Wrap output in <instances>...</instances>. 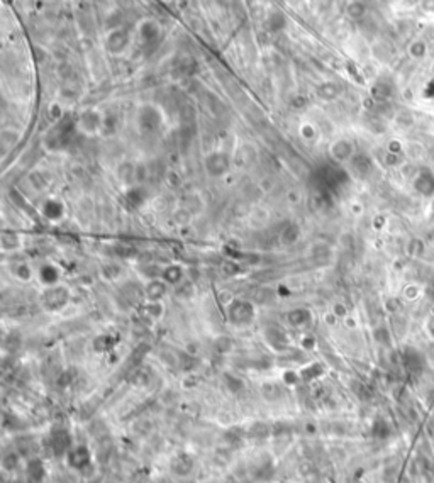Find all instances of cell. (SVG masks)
<instances>
[{
	"label": "cell",
	"mask_w": 434,
	"mask_h": 483,
	"mask_svg": "<svg viewBox=\"0 0 434 483\" xmlns=\"http://www.w3.org/2000/svg\"><path fill=\"white\" fill-rule=\"evenodd\" d=\"M412 189L424 199H432L434 197V173L431 170L422 168L415 173L412 178Z\"/></svg>",
	"instance_id": "obj_1"
},
{
	"label": "cell",
	"mask_w": 434,
	"mask_h": 483,
	"mask_svg": "<svg viewBox=\"0 0 434 483\" xmlns=\"http://www.w3.org/2000/svg\"><path fill=\"white\" fill-rule=\"evenodd\" d=\"M229 319L234 324H248L253 319V305L244 300H234L229 305Z\"/></svg>",
	"instance_id": "obj_2"
},
{
	"label": "cell",
	"mask_w": 434,
	"mask_h": 483,
	"mask_svg": "<svg viewBox=\"0 0 434 483\" xmlns=\"http://www.w3.org/2000/svg\"><path fill=\"white\" fill-rule=\"evenodd\" d=\"M127 44H129V33L122 28L110 31L109 36H107V41H105L107 49H109L112 55L122 53L124 49L127 48Z\"/></svg>",
	"instance_id": "obj_3"
},
{
	"label": "cell",
	"mask_w": 434,
	"mask_h": 483,
	"mask_svg": "<svg viewBox=\"0 0 434 483\" xmlns=\"http://www.w3.org/2000/svg\"><path fill=\"white\" fill-rule=\"evenodd\" d=\"M66 461H68L71 468L82 469L92 463V454L87 446H77V448H73L66 453Z\"/></svg>",
	"instance_id": "obj_4"
},
{
	"label": "cell",
	"mask_w": 434,
	"mask_h": 483,
	"mask_svg": "<svg viewBox=\"0 0 434 483\" xmlns=\"http://www.w3.org/2000/svg\"><path fill=\"white\" fill-rule=\"evenodd\" d=\"M205 168L210 175L219 177L229 170V158L224 153H212L205 159Z\"/></svg>",
	"instance_id": "obj_5"
},
{
	"label": "cell",
	"mask_w": 434,
	"mask_h": 483,
	"mask_svg": "<svg viewBox=\"0 0 434 483\" xmlns=\"http://www.w3.org/2000/svg\"><path fill=\"white\" fill-rule=\"evenodd\" d=\"M331 154L336 161H351L355 158V144L348 139H339L331 147Z\"/></svg>",
	"instance_id": "obj_6"
},
{
	"label": "cell",
	"mask_w": 434,
	"mask_h": 483,
	"mask_svg": "<svg viewBox=\"0 0 434 483\" xmlns=\"http://www.w3.org/2000/svg\"><path fill=\"white\" fill-rule=\"evenodd\" d=\"M66 302H68V292H66L65 288L56 287L44 293V305L51 308V310H58V308L63 307Z\"/></svg>",
	"instance_id": "obj_7"
},
{
	"label": "cell",
	"mask_w": 434,
	"mask_h": 483,
	"mask_svg": "<svg viewBox=\"0 0 434 483\" xmlns=\"http://www.w3.org/2000/svg\"><path fill=\"white\" fill-rule=\"evenodd\" d=\"M51 449L55 454H65L70 449V434L65 429H55L51 432Z\"/></svg>",
	"instance_id": "obj_8"
},
{
	"label": "cell",
	"mask_w": 434,
	"mask_h": 483,
	"mask_svg": "<svg viewBox=\"0 0 434 483\" xmlns=\"http://www.w3.org/2000/svg\"><path fill=\"white\" fill-rule=\"evenodd\" d=\"M194 469V459H192V456L182 453L178 454L177 458H173L172 461V471L175 473L178 476H187L189 473Z\"/></svg>",
	"instance_id": "obj_9"
},
{
	"label": "cell",
	"mask_w": 434,
	"mask_h": 483,
	"mask_svg": "<svg viewBox=\"0 0 434 483\" xmlns=\"http://www.w3.org/2000/svg\"><path fill=\"white\" fill-rule=\"evenodd\" d=\"M160 114L158 110H155L153 107H146V109L141 110L139 114V124L142 129H146V131H155L156 127L160 126Z\"/></svg>",
	"instance_id": "obj_10"
},
{
	"label": "cell",
	"mask_w": 434,
	"mask_h": 483,
	"mask_svg": "<svg viewBox=\"0 0 434 483\" xmlns=\"http://www.w3.org/2000/svg\"><path fill=\"white\" fill-rule=\"evenodd\" d=\"M407 55L415 61H422L429 55V44L424 39H414L407 46Z\"/></svg>",
	"instance_id": "obj_11"
},
{
	"label": "cell",
	"mask_w": 434,
	"mask_h": 483,
	"mask_svg": "<svg viewBox=\"0 0 434 483\" xmlns=\"http://www.w3.org/2000/svg\"><path fill=\"white\" fill-rule=\"evenodd\" d=\"M346 14L351 17L353 21H361L365 19L366 14H368V7L363 0H353V2L348 4L346 7Z\"/></svg>",
	"instance_id": "obj_12"
},
{
	"label": "cell",
	"mask_w": 434,
	"mask_h": 483,
	"mask_svg": "<svg viewBox=\"0 0 434 483\" xmlns=\"http://www.w3.org/2000/svg\"><path fill=\"white\" fill-rule=\"evenodd\" d=\"M146 197H148L146 190L141 189V187H136V189H131L126 194V202H127L129 207L137 209V207H141V205L144 204Z\"/></svg>",
	"instance_id": "obj_13"
},
{
	"label": "cell",
	"mask_w": 434,
	"mask_h": 483,
	"mask_svg": "<svg viewBox=\"0 0 434 483\" xmlns=\"http://www.w3.org/2000/svg\"><path fill=\"white\" fill-rule=\"evenodd\" d=\"M63 205H61L58 200H48L46 204L43 205V214L44 217L51 219V221H58L63 216Z\"/></svg>",
	"instance_id": "obj_14"
},
{
	"label": "cell",
	"mask_w": 434,
	"mask_h": 483,
	"mask_svg": "<svg viewBox=\"0 0 434 483\" xmlns=\"http://www.w3.org/2000/svg\"><path fill=\"white\" fill-rule=\"evenodd\" d=\"M100 126V117L97 115V112H85L82 117H80V127L87 132H93L97 131V127Z\"/></svg>",
	"instance_id": "obj_15"
},
{
	"label": "cell",
	"mask_w": 434,
	"mask_h": 483,
	"mask_svg": "<svg viewBox=\"0 0 434 483\" xmlns=\"http://www.w3.org/2000/svg\"><path fill=\"white\" fill-rule=\"evenodd\" d=\"M287 319L290 324L297 328V326H304L311 320V312L306 310V308H294V310L288 312Z\"/></svg>",
	"instance_id": "obj_16"
},
{
	"label": "cell",
	"mask_w": 434,
	"mask_h": 483,
	"mask_svg": "<svg viewBox=\"0 0 434 483\" xmlns=\"http://www.w3.org/2000/svg\"><path fill=\"white\" fill-rule=\"evenodd\" d=\"M28 476L31 481H41L44 476V468L41 459H31L28 464Z\"/></svg>",
	"instance_id": "obj_17"
},
{
	"label": "cell",
	"mask_w": 434,
	"mask_h": 483,
	"mask_svg": "<svg viewBox=\"0 0 434 483\" xmlns=\"http://www.w3.org/2000/svg\"><path fill=\"white\" fill-rule=\"evenodd\" d=\"M141 36H142V39H144L146 43H150V41H155V39H158V36H160V31H158V26L155 24V22H151V21H146V22H142L141 24Z\"/></svg>",
	"instance_id": "obj_18"
},
{
	"label": "cell",
	"mask_w": 434,
	"mask_h": 483,
	"mask_svg": "<svg viewBox=\"0 0 434 483\" xmlns=\"http://www.w3.org/2000/svg\"><path fill=\"white\" fill-rule=\"evenodd\" d=\"M146 295L150 300H160V298L165 295V281H161V280L151 281L146 288Z\"/></svg>",
	"instance_id": "obj_19"
},
{
	"label": "cell",
	"mask_w": 434,
	"mask_h": 483,
	"mask_svg": "<svg viewBox=\"0 0 434 483\" xmlns=\"http://www.w3.org/2000/svg\"><path fill=\"white\" fill-rule=\"evenodd\" d=\"M39 278H41L43 283H46V285H55L58 280V270L51 265L43 266L41 270H39Z\"/></svg>",
	"instance_id": "obj_20"
},
{
	"label": "cell",
	"mask_w": 434,
	"mask_h": 483,
	"mask_svg": "<svg viewBox=\"0 0 434 483\" xmlns=\"http://www.w3.org/2000/svg\"><path fill=\"white\" fill-rule=\"evenodd\" d=\"M161 278H163V281H167V283L177 285L178 281H180V278H182L180 266H170V268H167V270H163V273H161Z\"/></svg>",
	"instance_id": "obj_21"
},
{
	"label": "cell",
	"mask_w": 434,
	"mask_h": 483,
	"mask_svg": "<svg viewBox=\"0 0 434 483\" xmlns=\"http://www.w3.org/2000/svg\"><path fill=\"white\" fill-rule=\"evenodd\" d=\"M285 24H287V21H285V16L281 14V12H275V14L270 16V19H268V28H270L273 33H278L285 28Z\"/></svg>",
	"instance_id": "obj_22"
},
{
	"label": "cell",
	"mask_w": 434,
	"mask_h": 483,
	"mask_svg": "<svg viewBox=\"0 0 434 483\" xmlns=\"http://www.w3.org/2000/svg\"><path fill=\"white\" fill-rule=\"evenodd\" d=\"M420 293H422V288L417 283H407L404 287V292H402L404 298H407V300H417Z\"/></svg>",
	"instance_id": "obj_23"
},
{
	"label": "cell",
	"mask_w": 434,
	"mask_h": 483,
	"mask_svg": "<svg viewBox=\"0 0 434 483\" xmlns=\"http://www.w3.org/2000/svg\"><path fill=\"white\" fill-rule=\"evenodd\" d=\"M319 93H321V97H324V98H334L339 93V87L334 83H326L321 87Z\"/></svg>",
	"instance_id": "obj_24"
},
{
	"label": "cell",
	"mask_w": 434,
	"mask_h": 483,
	"mask_svg": "<svg viewBox=\"0 0 434 483\" xmlns=\"http://www.w3.org/2000/svg\"><path fill=\"white\" fill-rule=\"evenodd\" d=\"M387 153L390 154H397V156H402L404 154V144H402L400 139H392L388 141L387 144Z\"/></svg>",
	"instance_id": "obj_25"
},
{
	"label": "cell",
	"mask_w": 434,
	"mask_h": 483,
	"mask_svg": "<svg viewBox=\"0 0 434 483\" xmlns=\"http://www.w3.org/2000/svg\"><path fill=\"white\" fill-rule=\"evenodd\" d=\"M424 253V243L420 239H412L409 243V254L410 256H422Z\"/></svg>",
	"instance_id": "obj_26"
},
{
	"label": "cell",
	"mask_w": 434,
	"mask_h": 483,
	"mask_svg": "<svg viewBox=\"0 0 434 483\" xmlns=\"http://www.w3.org/2000/svg\"><path fill=\"white\" fill-rule=\"evenodd\" d=\"M322 373V368L319 365H314V366H309V368H306L302 371V378L306 380V382H311L312 378H316V377H319V375Z\"/></svg>",
	"instance_id": "obj_27"
},
{
	"label": "cell",
	"mask_w": 434,
	"mask_h": 483,
	"mask_svg": "<svg viewBox=\"0 0 434 483\" xmlns=\"http://www.w3.org/2000/svg\"><path fill=\"white\" fill-rule=\"evenodd\" d=\"M297 236H299V229H297V227H290V229L285 231L283 241H287V244H290V243H294V241L297 239Z\"/></svg>",
	"instance_id": "obj_28"
},
{
	"label": "cell",
	"mask_w": 434,
	"mask_h": 483,
	"mask_svg": "<svg viewBox=\"0 0 434 483\" xmlns=\"http://www.w3.org/2000/svg\"><path fill=\"white\" fill-rule=\"evenodd\" d=\"M268 434V427L265 424H254L251 429V436H266Z\"/></svg>",
	"instance_id": "obj_29"
},
{
	"label": "cell",
	"mask_w": 434,
	"mask_h": 483,
	"mask_svg": "<svg viewBox=\"0 0 434 483\" xmlns=\"http://www.w3.org/2000/svg\"><path fill=\"white\" fill-rule=\"evenodd\" d=\"M334 314L339 315V317H344V315L348 314V312H346V307H344L343 303H336V305H334Z\"/></svg>",
	"instance_id": "obj_30"
}]
</instances>
